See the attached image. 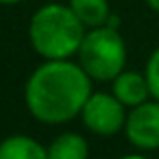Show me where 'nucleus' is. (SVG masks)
<instances>
[{
  "mask_svg": "<svg viewBox=\"0 0 159 159\" xmlns=\"http://www.w3.org/2000/svg\"><path fill=\"white\" fill-rule=\"evenodd\" d=\"M70 8L79 16V20L91 28L105 26L111 16L107 0H70Z\"/></svg>",
  "mask_w": 159,
  "mask_h": 159,
  "instance_id": "9",
  "label": "nucleus"
},
{
  "mask_svg": "<svg viewBox=\"0 0 159 159\" xmlns=\"http://www.w3.org/2000/svg\"><path fill=\"white\" fill-rule=\"evenodd\" d=\"M125 131L133 145L141 149L159 147V103H141L125 121Z\"/></svg>",
  "mask_w": 159,
  "mask_h": 159,
  "instance_id": "5",
  "label": "nucleus"
},
{
  "mask_svg": "<svg viewBox=\"0 0 159 159\" xmlns=\"http://www.w3.org/2000/svg\"><path fill=\"white\" fill-rule=\"evenodd\" d=\"M47 151L48 159H87L89 155L85 139L77 133H62L52 141Z\"/></svg>",
  "mask_w": 159,
  "mask_h": 159,
  "instance_id": "8",
  "label": "nucleus"
},
{
  "mask_svg": "<svg viewBox=\"0 0 159 159\" xmlns=\"http://www.w3.org/2000/svg\"><path fill=\"white\" fill-rule=\"evenodd\" d=\"M113 93L123 105L137 107L147 101V95H151L147 85V77H141L139 73H123L121 70L113 83Z\"/></svg>",
  "mask_w": 159,
  "mask_h": 159,
  "instance_id": "6",
  "label": "nucleus"
},
{
  "mask_svg": "<svg viewBox=\"0 0 159 159\" xmlns=\"http://www.w3.org/2000/svg\"><path fill=\"white\" fill-rule=\"evenodd\" d=\"M26 107L44 123H62L83 111L91 97V81L81 65L65 58L48 61L26 83Z\"/></svg>",
  "mask_w": 159,
  "mask_h": 159,
  "instance_id": "1",
  "label": "nucleus"
},
{
  "mask_svg": "<svg viewBox=\"0 0 159 159\" xmlns=\"http://www.w3.org/2000/svg\"><path fill=\"white\" fill-rule=\"evenodd\" d=\"M125 105L107 93H95L83 107V121L91 131L99 135H113L125 125Z\"/></svg>",
  "mask_w": 159,
  "mask_h": 159,
  "instance_id": "4",
  "label": "nucleus"
},
{
  "mask_svg": "<svg viewBox=\"0 0 159 159\" xmlns=\"http://www.w3.org/2000/svg\"><path fill=\"white\" fill-rule=\"evenodd\" d=\"M147 2H149V6H151L153 10H157V12H159V0H147Z\"/></svg>",
  "mask_w": 159,
  "mask_h": 159,
  "instance_id": "11",
  "label": "nucleus"
},
{
  "mask_svg": "<svg viewBox=\"0 0 159 159\" xmlns=\"http://www.w3.org/2000/svg\"><path fill=\"white\" fill-rule=\"evenodd\" d=\"M145 77H147V85H149L151 95L159 101V48L151 54V58H149L147 75H145Z\"/></svg>",
  "mask_w": 159,
  "mask_h": 159,
  "instance_id": "10",
  "label": "nucleus"
},
{
  "mask_svg": "<svg viewBox=\"0 0 159 159\" xmlns=\"http://www.w3.org/2000/svg\"><path fill=\"white\" fill-rule=\"evenodd\" d=\"M81 66L97 81H111L123 70L127 51L117 28L99 26L85 34L79 47Z\"/></svg>",
  "mask_w": 159,
  "mask_h": 159,
  "instance_id": "3",
  "label": "nucleus"
},
{
  "mask_svg": "<svg viewBox=\"0 0 159 159\" xmlns=\"http://www.w3.org/2000/svg\"><path fill=\"white\" fill-rule=\"evenodd\" d=\"M2 4H14V2H20V0H0Z\"/></svg>",
  "mask_w": 159,
  "mask_h": 159,
  "instance_id": "12",
  "label": "nucleus"
},
{
  "mask_svg": "<svg viewBox=\"0 0 159 159\" xmlns=\"http://www.w3.org/2000/svg\"><path fill=\"white\" fill-rule=\"evenodd\" d=\"M123 159H143V157H123Z\"/></svg>",
  "mask_w": 159,
  "mask_h": 159,
  "instance_id": "13",
  "label": "nucleus"
},
{
  "mask_svg": "<svg viewBox=\"0 0 159 159\" xmlns=\"http://www.w3.org/2000/svg\"><path fill=\"white\" fill-rule=\"evenodd\" d=\"M0 159H48V151L32 137L14 135L0 143Z\"/></svg>",
  "mask_w": 159,
  "mask_h": 159,
  "instance_id": "7",
  "label": "nucleus"
},
{
  "mask_svg": "<svg viewBox=\"0 0 159 159\" xmlns=\"http://www.w3.org/2000/svg\"><path fill=\"white\" fill-rule=\"evenodd\" d=\"M85 24L73 8L62 4H47L30 20V43L40 57L48 61L66 58L79 51L85 39Z\"/></svg>",
  "mask_w": 159,
  "mask_h": 159,
  "instance_id": "2",
  "label": "nucleus"
}]
</instances>
